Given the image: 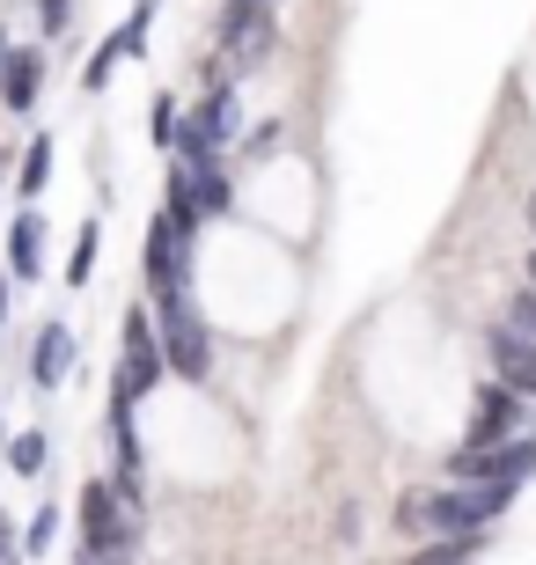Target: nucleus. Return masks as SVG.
<instances>
[{
  "label": "nucleus",
  "instance_id": "f257e3e1",
  "mask_svg": "<svg viewBox=\"0 0 536 565\" xmlns=\"http://www.w3.org/2000/svg\"><path fill=\"white\" fill-rule=\"evenodd\" d=\"M522 484H412L397 500L404 536H485V529L515 507Z\"/></svg>",
  "mask_w": 536,
  "mask_h": 565
},
{
  "label": "nucleus",
  "instance_id": "f03ea898",
  "mask_svg": "<svg viewBox=\"0 0 536 565\" xmlns=\"http://www.w3.org/2000/svg\"><path fill=\"white\" fill-rule=\"evenodd\" d=\"M82 551L96 565H133V551H140V514L118 500L111 478L82 484Z\"/></svg>",
  "mask_w": 536,
  "mask_h": 565
},
{
  "label": "nucleus",
  "instance_id": "7ed1b4c3",
  "mask_svg": "<svg viewBox=\"0 0 536 565\" xmlns=\"http://www.w3.org/2000/svg\"><path fill=\"white\" fill-rule=\"evenodd\" d=\"M235 132H243V96H235V82H213L207 96H199V110H185V118H177L169 154H177V162H213Z\"/></svg>",
  "mask_w": 536,
  "mask_h": 565
},
{
  "label": "nucleus",
  "instance_id": "20e7f679",
  "mask_svg": "<svg viewBox=\"0 0 536 565\" xmlns=\"http://www.w3.org/2000/svg\"><path fill=\"white\" fill-rule=\"evenodd\" d=\"M147 309H155V338H162V367L185 382H207L213 375V331H207V316L191 309V294L185 301H147Z\"/></svg>",
  "mask_w": 536,
  "mask_h": 565
},
{
  "label": "nucleus",
  "instance_id": "39448f33",
  "mask_svg": "<svg viewBox=\"0 0 536 565\" xmlns=\"http://www.w3.org/2000/svg\"><path fill=\"white\" fill-rule=\"evenodd\" d=\"M118 338H125V345H118V382H111V390L140 404L147 390L169 375V367H162V338H155V309H147V301H133V309H125V323H118Z\"/></svg>",
  "mask_w": 536,
  "mask_h": 565
},
{
  "label": "nucleus",
  "instance_id": "423d86ee",
  "mask_svg": "<svg viewBox=\"0 0 536 565\" xmlns=\"http://www.w3.org/2000/svg\"><path fill=\"white\" fill-rule=\"evenodd\" d=\"M191 243H199V235H185L169 213H155V221H147V250H140V265H147V301H185V294H191Z\"/></svg>",
  "mask_w": 536,
  "mask_h": 565
},
{
  "label": "nucleus",
  "instance_id": "0eeeda50",
  "mask_svg": "<svg viewBox=\"0 0 536 565\" xmlns=\"http://www.w3.org/2000/svg\"><path fill=\"white\" fill-rule=\"evenodd\" d=\"M449 484H529L536 478V434H515L500 448H455L449 462Z\"/></svg>",
  "mask_w": 536,
  "mask_h": 565
},
{
  "label": "nucleus",
  "instance_id": "6e6552de",
  "mask_svg": "<svg viewBox=\"0 0 536 565\" xmlns=\"http://www.w3.org/2000/svg\"><path fill=\"white\" fill-rule=\"evenodd\" d=\"M272 44H280V22H272L265 0H228L221 8V52H228V82L250 74V66L272 60Z\"/></svg>",
  "mask_w": 536,
  "mask_h": 565
},
{
  "label": "nucleus",
  "instance_id": "1a4fd4ad",
  "mask_svg": "<svg viewBox=\"0 0 536 565\" xmlns=\"http://www.w3.org/2000/svg\"><path fill=\"white\" fill-rule=\"evenodd\" d=\"M522 404L529 397H515L507 382H485L471 397V434H463V448H500V440L529 434V426H522Z\"/></svg>",
  "mask_w": 536,
  "mask_h": 565
},
{
  "label": "nucleus",
  "instance_id": "9d476101",
  "mask_svg": "<svg viewBox=\"0 0 536 565\" xmlns=\"http://www.w3.org/2000/svg\"><path fill=\"white\" fill-rule=\"evenodd\" d=\"M44 66H52V52L44 44H15L8 52V74H0V110H15V118H30L44 96Z\"/></svg>",
  "mask_w": 536,
  "mask_h": 565
},
{
  "label": "nucleus",
  "instance_id": "9b49d317",
  "mask_svg": "<svg viewBox=\"0 0 536 565\" xmlns=\"http://www.w3.org/2000/svg\"><path fill=\"white\" fill-rule=\"evenodd\" d=\"M485 360H493V382H507L515 397H536V338L493 323V338H485Z\"/></svg>",
  "mask_w": 536,
  "mask_h": 565
},
{
  "label": "nucleus",
  "instance_id": "f8f14e48",
  "mask_svg": "<svg viewBox=\"0 0 536 565\" xmlns=\"http://www.w3.org/2000/svg\"><path fill=\"white\" fill-rule=\"evenodd\" d=\"M74 353H82L74 331H66V323H44L38 345H30V382H38V390H60V382L74 375Z\"/></svg>",
  "mask_w": 536,
  "mask_h": 565
},
{
  "label": "nucleus",
  "instance_id": "ddd939ff",
  "mask_svg": "<svg viewBox=\"0 0 536 565\" xmlns=\"http://www.w3.org/2000/svg\"><path fill=\"white\" fill-rule=\"evenodd\" d=\"M8 279H44V221L38 213H15L8 221Z\"/></svg>",
  "mask_w": 536,
  "mask_h": 565
},
{
  "label": "nucleus",
  "instance_id": "4468645a",
  "mask_svg": "<svg viewBox=\"0 0 536 565\" xmlns=\"http://www.w3.org/2000/svg\"><path fill=\"white\" fill-rule=\"evenodd\" d=\"M191 169V206H199V221H221L228 206H235V184H228V162L213 154V162H185Z\"/></svg>",
  "mask_w": 536,
  "mask_h": 565
},
{
  "label": "nucleus",
  "instance_id": "2eb2a0df",
  "mask_svg": "<svg viewBox=\"0 0 536 565\" xmlns=\"http://www.w3.org/2000/svg\"><path fill=\"white\" fill-rule=\"evenodd\" d=\"M44 184H52V132H30V147H22V169H15V191H22V199H38Z\"/></svg>",
  "mask_w": 536,
  "mask_h": 565
},
{
  "label": "nucleus",
  "instance_id": "dca6fc26",
  "mask_svg": "<svg viewBox=\"0 0 536 565\" xmlns=\"http://www.w3.org/2000/svg\"><path fill=\"white\" fill-rule=\"evenodd\" d=\"M0 456H8V470L15 478H44V462H52V440L30 426V434H15V440H0Z\"/></svg>",
  "mask_w": 536,
  "mask_h": 565
},
{
  "label": "nucleus",
  "instance_id": "f3484780",
  "mask_svg": "<svg viewBox=\"0 0 536 565\" xmlns=\"http://www.w3.org/2000/svg\"><path fill=\"white\" fill-rule=\"evenodd\" d=\"M477 551H485V536H427L412 551V565H471Z\"/></svg>",
  "mask_w": 536,
  "mask_h": 565
},
{
  "label": "nucleus",
  "instance_id": "a211bd4d",
  "mask_svg": "<svg viewBox=\"0 0 536 565\" xmlns=\"http://www.w3.org/2000/svg\"><path fill=\"white\" fill-rule=\"evenodd\" d=\"M96 250H104V221H82V235H74V257H66V287H88V273H96Z\"/></svg>",
  "mask_w": 536,
  "mask_h": 565
},
{
  "label": "nucleus",
  "instance_id": "6ab92c4d",
  "mask_svg": "<svg viewBox=\"0 0 536 565\" xmlns=\"http://www.w3.org/2000/svg\"><path fill=\"white\" fill-rule=\"evenodd\" d=\"M52 536H60V507L44 500L38 514H30V529H22V558H44V551H52Z\"/></svg>",
  "mask_w": 536,
  "mask_h": 565
},
{
  "label": "nucleus",
  "instance_id": "aec40b11",
  "mask_svg": "<svg viewBox=\"0 0 536 565\" xmlns=\"http://www.w3.org/2000/svg\"><path fill=\"white\" fill-rule=\"evenodd\" d=\"M500 323L507 331H522V338H536V287H515L507 301H500Z\"/></svg>",
  "mask_w": 536,
  "mask_h": 565
},
{
  "label": "nucleus",
  "instance_id": "412c9836",
  "mask_svg": "<svg viewBox=\"0 0 536 565\" xmlns=\"http://www.w3.org/2000/svg\"><path fill=\"white\" fill-rule=\"evenodd\" d=\"M177 118H185V110L169 104V96H155V104H147V132H155V147L177 140Z\"/></svg>",
  "mask_w": 536,
  "mask_h": 565
},
{
  "label": "nucleus",
  "instance_id": "4be33fe9",
  "mask_svg": "<svg viewBox=\"0 0 536 565\" xmlns=\"http://www.w3.org/2000/svg\"><path fill=\"white\" fill-rule=\"evenodd\" d=\"M38 22H44V38H66V22H74V0H38Z\"/></svg>",
  "mask_w": 536,
  "mask_h": 565
},
{
  "label": "nucleus",
  "instance_id": "5701e85b",
  "mask_svg": "<svg viewBox=\"0 0 536 565\" xmlns=\"http://www.w3.org/2000/svg\"><path fill=\"white\" fill-rule=\"evenodd\" d=\"M15 558H22V544H15V522L0 514V565H15Z\"/></svg>",
  "mask_w": 536,
  "mask_h": 565
},
{
  "label": "nucleus",
  "instance_id": "b1692460",
  "mask_svg": "<svg viewBox=\"0 0 536 565\" xmlns=\"http://www.w3.org/2000/svg\"><path fill=\"white\" fill-rule=\"evenodd\" d=\"M8 309H15V279H8V265H0V323H8Z\"/></svg>",
  "mask_w": 536,
  "mask_h": 565
},
{
  "label": "nucleus",
  "instance_id": "393cba45",
  "mask_svg": "<svg viewBox=\"0 0 536 565\" xmlns=\"http://www.w3.org/2000/svg\"><path fill=\"white\" fill-rule=\"evenodd\" d=\"M529 235H536V191H529Z\"/></svg>",
  "mask_w": 536,
  "mask_h": 565
},
{
  "label": "nucleus",
  "instance_id": "a878e982",
  "mask_svg": "<svg viewBox=\"0 0 536 565\" xmlns=\"http://www.w3.org/2000/svg\"><path fill=\"white\" fill-rule=\"evenodd\" d=\"M529 287H536V250H529Z\"/></svg>",
  "mask_w": 536,
  "mask_h": 565
},
{
  "label": "nucleus",
  "instance_id": "bb28decb",
  "mask_svg": "<svg viewBox=\"0 0 536 565\" xmlns=\"http://www.w3.org/2000/svg\"><path fill=\"white\" fill-rule=\"evenodd\" d=\"M82 565H96V558H88V551H82Z\"/></svg>",
  "mask_w": 536,
  "mask_h": 565
},
{
  "label": "nucleus",
  "instance_id": "cd10ccee",
  "mask_svg": "<svg viewBox=\"0 0 536 565\" xmlns=\"http://www.w3.org/2000/svg\"><path fill=\"white\" fill-rule=\"evenodd\" d=\"M0 440H8V434H0Z\"/></svg>",
  "mask_w": 536,
  "mask_h": 565
},
{
  "label": "nucleus",
  "instance_id": "c85d7f7f",
  "mask_svg": "<svg viewBox=\"0 0 536 565\" xmlns=\"http://www.w3.org/2000/svg\"><path fill=\"white\" fill-rule=\"evenodd\" d=\"M265 8H272V0H265Z\"/></svg>",
  "mask_w": 536,
  "mask_h": 565
}]
</instances>
